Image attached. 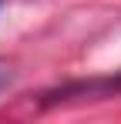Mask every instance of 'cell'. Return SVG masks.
<instances>
[{
    "label": "cell",
    "instance_id": "cell-1",
    "mask_svg": "<svg viewBox=\"0 0 121 124\" xmlns=\"http://www.w3.org/2000/svg\"><path fill=\"white\" fill-rule=\"evenodd\" d=\"M10 81H14V67H10L7 61H0V91H3Z\"/></svg>",
    "mask_w": 121,
    "mask_h": 124
}]
</instances>
